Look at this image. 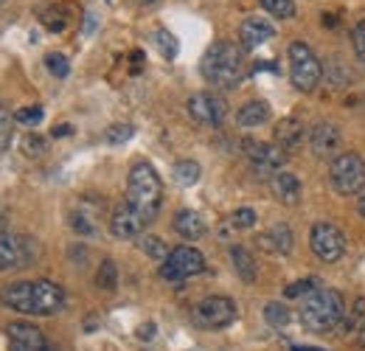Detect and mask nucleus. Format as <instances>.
Here are the masks:
<instances>
[{
    "instance_id": "obj_23",
    "label": "nucleus",
    "mask_w": 365,
    "mask_h": 351,
    "mask_svg": "<svg viewBox=\"0 0 365 351\" xmlns=\"http://www.w3.org/2000/svg\"><path fill=\"white\" fill-rule=\"evenodd\" d=\"M40 23L46 26L48 31H53V34L65 31V26H68V11H65V6H46V9H40Z\"/></svg>"
},
{
    "instance_id": "obj_19",
    "label": "nucleus",
    "mask_w": 365,
    "mask_h": 351,
    "mask_svg": "<svg viewBox=\"0 0 365 351\" xmlns=\"http://www.w3.org/2000/svg\"><path fill=\"white\" fill-rule=\"evenodd\" d=\"M270 188H273V197L284 205H298L301 203V180L289 172H278L270 180Z\"/></svg>"
},
{
    "instance_id": "obj_20",
    "label": "nucleus",
    "mask_w": 365,
    "mask_h": 351,
    "mask_svg": "<svg viewBox=\"0 0 365 351\" xmlns=\"http://www.w3.org/2000/svg\"><path fill=\"white\" fill-rule=\"evenodd\" d=\"M172 225H175V230L180 233L182 239H188V242H191V239H200V236L205 233V222H202V217L194 214V211H185V208L175 214V222H172Z\"/></svg>"
},
{
    "instance_id": "obj_40",
    "label": "nucleus",
    "mask_w": 365,
    "mask_h": 351,
    "mask_svg": "<svg viewBox=\"0 0 365 351\" xmlns=\"http://www.w3.org/2000/svg\"><path fill=\"white\" fill-rule=\"evenodd\" d=\"M73 127L71 124H59V127H53V138H65V135H71Z\"/></svg>"
},
{
    "instance_id": "obj_10",
    "label": "nucleus",
    "mask_w": 365,
    "mask_h": 351,
    "mask_svg": "<svg viewBox=\"0 0 365 351\" xmlns=\"http://www.w3.org/2000/svg\"><path fill=\"white\" fill-rule=\"evenodd\" d=\"M188 116L197 121V124H205V127H217V124H222V118L228 116V104H225V98L222 96H217V93H194L191 98H188Z\"/></svg>"
},
{
    "instance_id": "obj_30",
    "label": "nucleus",
    "mask_w": 365,
    "mask_h": 351,
    "mask_svg": "<svg viewBox=\"0 0 365 351\" xmlns=\"http://www.w3.org/2000/svg\"><path fill=\"white\" fill-rule=\"evenodd\" d=\"M264 317H267V323L275 326V329H284L287 323H289V309L284 307V304H267L264 307Z\"/></svg>"
},
{
    "instance_id": "obj_8",
    "label": "nucleus",
    "mask_w": 365,
    "mask_h": 351,
    "mask_svg": "<svg viewBox=\"0 0 365 351\" xmlns=\"http://www.w3.org/2000/svg\"><path fill=\"white\" fill-rule=\"evenodd\" d=\"M309 245L312 253L326 264H334L346 253V236L334 222H315L309 233Z\"/></svg>"
},
{
    "instance_id": "obj_18",
    "label": "nucleus",
    "mask_w": 365,
    "mask_h": 351,
    "mask_svg": "<svg viewBox=\"0 0 365 351\" xmlns=\"http://www.w3.org/2000/svg\"><path fill=\"white\" fill-rule=\"evenodd\" d=\"M273 138H275V146L287 155V152H292V149H298V146L304 143L307 130H304V124H301L298 118H284V121L275 124Z\"/></svg>"
},
{
    "instance_id": "obj_4",
    "label": "nucleus",
    "mask_w": 365,
    "mask_h": 351,
    "mask_svg": "<svg viewBox=\"0 0 365 351\" xmlns=\"http://www.w3.org/2000/svg\"><path fill=\"white\" fill-rule=\"evenodd\" d=\"M127 203L152 222L163 203V183L149 163H135L127 177Z\"/></svg>"
},
{
    "instance_id": "obj_5",
    "label": "nucleus",
    "mask_w": 365,
    "mask_h": 351,
    "mask_svg": "<svg viewBox=\"0 0 365 351\" xmlns=\"http://www.w3.org/2000/svg\"><path fill=\"white\" fill-rule=\"evenodd\" d=\"M289 79L292 85L304 93H312L323 79V68L315 51L307 43H292L289 45Z\"/></svg>"
},
{
    "instance_id": "obj_25",
    "label": "nucleus",
    "mask_w": 365,
    "mask_h": 351,
    "mask_svg": "<svg viewBox=\"0 0 365 351\" xmlns=\"http://www.w3.org/2000/svg\"><path fill=\"white\" fill-rule=\"evenodd\" d=\"M96 287L113 292L118 287V270H115V262L113 259H104L98 264V273H96Z\"/></svg>"
},
{
    "instance_id": "obj_46",
    "label": "nucleus",
    "mask_w": 365,
    "mask_h": 351,
    "mask_svg": "<svg viewBox=\"0 0 365 351\" xmlns=\"http://www.w3.org/2000/svg\"><path fill=\"white\" fill-rule=\"evenodd\" d=\"M0 3H3V0H0Z\"/></svg>"
},
{
    "instance_id": "obj_43",
    "label": "nucleus",
    "mask_w": 365,
    "mask_h": 351,
    "mask_svg": "<svg viewBox=\"0 0 365 351\" xmlns=\"http://www.w3.org/2000/svg\"><path fill=\"white\" fill-rule=\"evenodd\" d=\"M292 351H326V349H318V346H292Z\"/></svg>"
},
{
    "instance_id": "obj_12",
    "label": "nucleus",
    "mask_w": 365,
    "mask_h": 351,
    "mask_svg": "<svg viewBox=\"0 0 365 351\" xmlns=\"http://www.w3.org/2000/svg\"><path fill=\"white\" fill-rule=\"evenodd\" d=\"M31 248H34V239H23V236H11L0 230V270L31 264L34 259Z\"/></svg>"
},
{
    "instance_id": "obj_28",
    "label": "nucleus",
    "mask_w": 365,
    "mask_h": 351,
    "mask_svg": "<svg viewBox=\"0 0 365 351\" xmlns=\"http://www.w3.org/2000/svg\"><path fill=\"white\" fill-rule=\"evenodd\" d=\"M155 45H158V51H160L166 59H175V56H178V40H175L172 31L158 29V31H155Z\"/></svg>"
},
{
    "instance_id": "obj_15",
    "label": "nucleus",
    "mask_w": 365,
    "mask_h": 351,
    "mask_svg": "<svg viewBox=\"0 0 365 351\" xmlns=\"http://www.w3.org/2000/svg\"><path fill=\"white\" fill-rule=\"evenodd\" d=\"M273 37H275L273 23L264 20V17H247V20L239 26V40H242V48H247V51L264 45L267 40H273Z\"/></svg>"
},
{
    "instance_id": "obj_42",
    "label": "nucleus",
    "mask_w": 365,
    "mask_h": 351,
    "mask_svg": "<svg viewBox=\"0 0 365 351\" xmlns=\"http://www.w3.org/2000/svg\"><path fill=\"white\" fill-rule=\"evenodd\" d=\"M357 343H360V346L365 349V320H363V326L357 329Z\"/></svg>"
},
{
    "instance_id": "obj_37",
    "label": "nucleus",
    "mask_w": 365,
    "mask_h": 351,
    "mask_svg": "<svg viewBox=\"0 0 365 351\" xmlns=\"http://www.w3.org/2000/svg\"><path fill=\"white\" fill-rule=\"evenodd\" d=\"M23 152L26 155H43L46 152V138H40V135H26L23 138Z\"/></svg>"
},
{
    "instance_id": "obj_21",
    "label": "nucleus",
    "mask_w": 365,
    "mask_h": 351,
    "mask_svg": "<svg viewBox=\"0 0 365 351\" xmlns=\"http://www.w3.org/2000/svg\"><path fill=\"white\" fill-rule=\"evenodd\" d=\"M267 118H270L267 101H247V104L239 110V116H236L239 127H262Z\"/></svg>"
},
{
    "instance_id": "obj_33",
    "label": "nucleus",
    "mask_w": 365,
    "mask_h": 351,
    "mask_svg": "<svg viewBox=\"0 0 365 351\" xmlns=\"http://www.w3.org/2000/svg\"><path fill=\"white\" fill-rule=\"evenodd\" d=\"M46 65H48V71H51L56 79H65V76L71 73V65H68V59H65L62 54H48Z\"/></svg>"
},
{
    "instance_id": "obj_34",
    "label": "nucleus",
    "mask_w": 365,
    "mask_h": 351,
    "mask_svg": "<svg viewBox=\"0 0 365 351\" xmlns=\"http://www.w3.org/2000/svg\"><path fill=\"white\" fill-rule=\"evenodd\" d=\"M14 121L29 124V127H37V124L43 121V107H40V104H34V107H23V110H17Z\"/></svg>"
},
{
    "instance_id": "obj_1",
    "label": "nucleus",
    "mask_w": 365,
    "mask_h": 351,
    "mask_svg": "<svg viewBox=\"0 0 365 351\" xmlns=\"http://www.w3.org/2000/svg\"><path fill=\"white\" fill-rule=\"evenodd\" d=\"M0 301L20 315H56L65 307V292L53 281H14L0 290Z\"/></svg>"
},
{
    "instance_id": "obj_9",
    "label": "nucleus",
    "mask_w": 365,
    "mask_h": 351,
    "mask_svg": "<svg viewBox=\"0 0 365 351\" xmlns=\"http://www.w3.org/2000/svg\"><path fill=\"white\" fill-rule=\"evenodd\" d=\"M194 317L205 329H225L236 320V304L225 295H208L194 307Z\"/></svg>"
},
{
    "instance_id": "obj_17",
    "label": "nucleus",
    "mask_w": 365,
    "mask_h": 351,
    "mask_svg": "<svg viewBox=\"0 0 365 351\" xmlns=\"http://www.w3.org/2000/svg\"><path fill=\"white\" fill-rule=\"evenodd\" d=\"M340 146V132L334 124H326V121H318L312 130H309V149L318 155V158H329L334 155Z\"/></svg>"
},
{
    "instance_id": "obj_16",
    "label": "nucleus",
    "mask_w": 365,
    "mask_h": 351,
    "mask_svg": "<svg viewBox=\"0 0 365 351\" xmlns=\"http://www.w3.org/2000/svg\"><path fill=\"white\" fill-rule=\"evenodd\" d=\"M292 245H295V233H292V228L284 225V222L267 228V230L259 236V248L267 250V253H273V256H287V253L292 250Z\"/></svg>"
},
{
    "instance_id": "obj_35",
    "label": "nucleus",
    "mask_w": 365,
    "mask_h": 351,
    "mask_svg": "<svg viewBox=\"0 0 365 351\" xmlns=\"http://www.w3.org/2000/svg\"><path fill=\"white\" fill-rule=\"evenodd\" d=\"M318 281H312V278H307V281H295V284H289L287 290H284V295L287 298H301V295H312L318 287H315Z\"/></svg>"
},
{
    "instance_id": "obj_3",
    "label": "nucleus",
    "mask_w": 365,
    "mask_h": 351,
    "mask_svg": "<svg viewBox=\"0 0 365 351\" xmlns=\"http://www.w3.org/2000/svg\"><path fill=\"white\" fill-rule=\"evenodd\" d=\"M343 315H346V298L337 290H315L312 295H307L301 307V323L307 332L329 335L337 332Z\"/></svg>"
},
{
    "instance_id": "obj_6",
    "label": "nucleus",
    "mask_w": 365,
    "mask_h": 351,
    "mask_svg": "<svg viewBox=\"0 0 365 351\" xmlns=\"http://www.w3.org/2000/svg\"><path fill=\"white\" fill-rule=\"evenodd\" d=\"M329 175H331V185L340 194L351 197V194L363 191L365 185V161L357 152H340V155H334Z\"/></svg>"
},
{
    "instance_id": "obj_26",
    "label": "nucleus",
    "mask_w": 365,
    "mask_h": 351,
    "mask_svg": "<svg viewBox=\"0 0 365 351\" xmlns=\"http://www.w3.org/2000/svg\"><path fill=\"white\" fill-rule=\"evenodd\" d=\"M140 250L155 262H166V256L172 253L160 236H140Z\"/></svg>"
},
{
    "instance_id": "obj_41",
    "label": "nucleus",
    "mask_w": 365,
    "mask_h": 351,
    "mask_svg": "<svg viewBox=\"0 0 365 351\" xmlns=\"http://www.w3.org/2000/svg\"><path fill=\"white\" fill-rule=\"evenodd\" d=\"M143 68V54L140 51H133V73H138Z\"/></svg>"
},
{
    "instance_id": "obj_31",
    "label": "nucleus",
    "mask_w": 365,
    "mask_h": 351,
    "mask_svg": "<svg viewBox=\"0 0 365 351\" xmlns=\"http://www.w3.org/2000/svg\"><path fill=\"white\" fill-rule=\"evenodd\" d=\"M11 130H14V116L6 110V107H0V155L9 149V143H11Z\"/></svg>"
},
{
    "instance_id": "obj_7",
    "label": "nucleus",
    "mask_w": 365,
    "mask_h": 351,
    "mask_svg": "<svg viewBox=\"0 0 365 351\" xmlns=\"http://www.w3.org/2000/svg\"><path fill=\"white\" fill-rule=\"evenodd\" d=\"M202 270H205V256L197 248L180 245V248H175L166 256V262L160 264V278H166V281H185L191 275H200Z\"/></svg>"
},
{
    "instance_id": "obj_27",
    "label": "nucleus",
    "mask_w": 365,
    "mask_h": 351,
    "mask_svg": "<svg viewBox=\"0 0 365 351\" xmlns=\"http://www.w3.org/2000/svg\"><path fill=\"white\" fill-rule=\"evenodd\" d=\"M172 175H175V180L180 185H194L200 180V163H194V161H178L175 169H172Z\"/></svg>"
},
{
    "instance_id": "obj_11",
    "label": "nucleus",
    "mask_w": 365,
    "mask_h": 351,
    "mask_svg": "<svg viewBox=\"0 0 365 351\" xmlns=\"http://www.w3.org/2000/svg\"><path fill=\"white\" fill-rule=\"evenodd\" d=\"M247 161H250V169L256 177H264V180H273L281 166H284V152L275 146V143H259V141H247Z\"/></svg>"
},
{
    "instance_id": "obj_29",
    "label": "nucleus",
    "mask_w": 365,
    "mask_h": 351,
    "mask_svg": "<svg viewBox=\"0 0 365 351\" xmlns=\"http://www.w3.org/2000/svg\"><path fill=\"white\" fill-rule=\"evenodd\" d=\"M262 6L278 17V20H289V17H295V0H262Z\"/></svg>"
},
{
    "instance_id": "obj_45",
    "label": "nucleus",
    "mask_w": 365,
    "mask_h": 351,
    "mask_svg": "<svg viewBox=\"0 0 365 351\" xmlns=\"http://www.w3.org/2000/svg\"><path fill=\"white\" fill-rule=\"evenodd\" d=\"M135 3H143V6H149V3H155V0H135Z\"/></svg>"
},
{
    "instance_id": "obj_14",
    "label": "nucleus",
    "mask_w": 365,
    "mask_h": 351,
    "mask_svg": "<svg viewBox=\"0 0 365 351\" xmlns=\"http://www.w3.org/2000/svg\"><path fill=\"white\" fill-rule=\"evenodd\" d=\"M9 351H48L46 335L26 320L9 323Z\"/></svg>"
},
{
    "instance_id": "obj_2",
    "label": "nucleus",
    "mask_w": 365,
    "mask_h": 351,
    "mask_svg": "<svg viewBox=\"0 0 365 351\" xmlns=\"http://www.w3.org/2000/svg\"><path fill=\"white\" fill-rule=\"evenodd\" d=\"M247 68H245V56H242V48L239 45L228 43V40H220L214 43L205 56H202V76L222 90H233L242 85Z\"/></svg>"
},
{
    "instance_id": "obj_32",
    "label": "nucleus",
    "mask_w": 365,
    "mask_h": 351,
    "mask_svg": "<svg viewBox=\"0 0 365 351\" xmlns=\"http://www.w3.org/2000/svg\"><path fill=\"white\" fill-rule=\"evenodd\" d=\"M133 135H135V130H133L130 124H115V127H110V130L104 132L107 143H113V146H118V143H127Z\"/></svg>"
},
{
    "instance_id": "obj_38",
    "label": "nucleus",
    "mask_w": 365,
    "mask_h": 351,
    "mask_svg": "<svg viewBox=\"0 0 365 351\" xmlns=\"http://www.w3.org/2000/svg\"><path fill=\"white\" fill-rule=\"evenodd\" d=\"M230 222H233L236 228H253V225H256V211H253V208H239V211H233Z\"/></svg>"
},
{
    "instance_id": "obj_13",
    "label": "nucleus",
    "mask_w": 365,
    "mask_h": 351,
    "mask_svg": "<svg viewBox=\"0 0 365 351\" xmlns=\"http://www.w3.org/2000/svg\"><path fill=\"white\" fill-rule=\"evenodd\" d=\"M149 225V220L135 211L130 203H124V205H118L115 211H113V217H110V233L115 236V239H135L143 233V228Z\"/></svg>"
},
{
    "instance_id": "obj_24",
    "label": "nucleus",
    "mask_w": 365,
    "mask_h": 351,
    "mask_svg": "<svg viewBox=\"0 0 365 351\" xmlns=\"http://www.w3.org/2000/svg\"><path fill=\"white\" fill-rule=\"evenodd\" d=\"M363 320H365V298H357L354 307L346 309V315H343V320H340V326H337V335L357 332V329L363 326Z\"/></svg>"
},
{
    "instance_id": "obj_39",
    "label": "nucleus",
    "mask_w": 365,
    "mask_h": 351,
    "mask_svg": "<svg viewBox=\"0 0 365 351\" xmlns=\"http://www.w3.org/2000/svg\"><path fill=\"white\" fill-rule=\"evenodd\" d=\"M138 337H140V340H152V337H155V323H143V326L138 329Z\"/></svg>"
},
{
    "instance_id": "obj_36",
    "label": "nucleus",
    "mask_w": 365,
    "mask_h": 351,
    "mask_svg": "<svg viewBox=\"0 0 365 351\" xmlns=\"http://www.w3.org/2000/svg\"><path fill=\"white\" fill-rule=\"evenodd\" d=\"M351 45H354L357 59L365 62V20H360V23L354 26V31H351Z\"/></svg>"
},
{
    "instance_id": "obj_22",
    "label": "nucleus",
    "mask_w": 365,
    "mask_h": 351,
    "mask_svg": "<svg viewBox=\"0 0 365 351\" xmlns=\"http://www.w3.org/2000/svg\"><path fill=\"white\" fill-rule=\"evenodd\" d=\"M230 259H233V267H236L242 281H247V284L256 281V262L245 248H230Z\"/></svg>"
},
{
    "instance_id": "obj_44",
    "label": "nucleus",
    "mask_w": 365,
    "mask_h": 351,
    "mask_svg": "<svg viewBox=\"0 0 365 351\" xmlns=\"http://www.w3.org/2000/svg\"><path fill=\"white\" fill-rule=\"evenodd\" d=\"M360 214H363V217H365V194H363V197H360Z\"/></svg>"
}]
</instances>
